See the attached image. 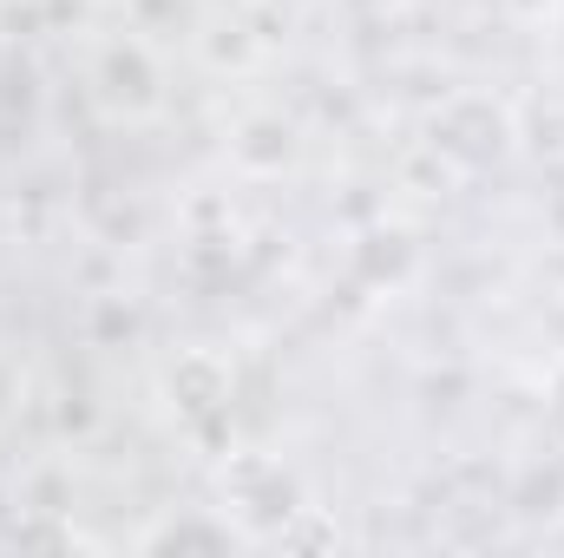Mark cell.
I'll list each match as a JSON object with an SVG mask.
<instances>
[{
    "instance_id": "6da1fadb",
    "label": "cell",
    "mask_w": 564,
    "mask_h": 558,
    "mask_svg": "<svg viewBox=\"0 0 564 558\" xmlns=\"http://www.w3.org/2000/svg\"><path fill=\"white\" fill-rule=\"evenodd\" d=\"M86 99L106 126H151L171 99V79H164V60L158 46L139 33H106L93 53H86Z\"/></svg>"
},
{
    "instance_id": "7a4b0ae2",
    "label": "cell",
    "mask_w": 564,
    "mask_h": 558,
    "mask_svg": "<svg viewBox=\"0 0 564 558\" xmlns=\"http://www.w3.org/2000/svg\"><path fill=\"white\" fill-rule=\"evenodd\" d=\"M217 506L250 546H263L308 513V493H302V473L282 466L276 453H230L217 473Z\"/></svg>"
},
{
    "instance_id": "52a82bcc",
    "label": "cell",
    "mask_w": 564,
    "mask_h": 558,
    "mask_svg": "<svg viewBox=\"0 0 564 558\" xmlns=\"http://www.w3.org/2000/svg\"><path fill=\"white\" fill-rule=\"evenodd\" d=\"M341 7H348L355 20H394V13H401L408 0H341Z\"/></svg>"
},
{
    "instance_id": "8992f818",
    "label": "cell",
    "mask_w": 564,
    "mask_h": 558,
    "mask_svg": "<svg viewBox=\"0 0 564 558\" xmlns=\"http://www.w3.org/2000/svg\"><path fill=\"white\" fill-rule=\"evenodd\" d=\"M230 158H237V171H250V178L289 171V164H295V119H282V112H243L237 132H230Z\"/></svg>"
},
{
    "instance_id": "ba28073f",
    "label": "cell",
    "mask_w": 564,
    "mask_h": 558,
    "mask_svg": "<svg viewBox=\"0 0 564 558\" xmlns=\"http://www.w3.org/2000/svg\"><path fill=\"white\" fill-rule=\"evenodd\" d=\"M545 415H552V433L564 440V368H558V382H552V401H545Z\"/></svg>"
},
{
    "instance_id": "5b68a950",
    "label": "cell",
    "mask_w": 564,
    "mask_h": 558,
    "mask_svg": "<svg viewBox=\"0 0 564 558\" xmlns=\"http://www.w3.org/2000/svg\"><path fill=\"white\" fill-rule=\"evenodd\" d=\"M237 546H250L230 519H224V506H184V513H164V519H151L139 533V552H237Z\"/></svg>"
},
{
    "instance_id": "277c9868",
    "label": "cell",
    "mask_w": 564,
    "mask_h": 558,
    "mask_svg": "<svg viewBox=\"0 0 564 558\" xmlns=\"http://www.w3.org/2000/svg\"><path fill=\"white\" fill-rule=\"evenodd\" d=\"M164 401H171V415L184 420H217L230 415V395H237V375H230V362L217 355V348H184L177 362H164Z\"/></svg>"
},
{
    "instance_id": "3957f363",
    "label": "cell",
    "mask_w": 564,
    "mask_h": 558,
    "mask_svg": "<svg viewBox=\"0 0 564 558\" xmlns=\"http://www.w3.org/2000/svg\"><path fill=\"white\" fill-rule=\"evenodd\" d=\"M512 139H519V126H512L506 99H492V93H453V99L426 119V144H433L453 171H466V178L499 171V164L512 158Z\"/></svg>"
}]
</instances>
